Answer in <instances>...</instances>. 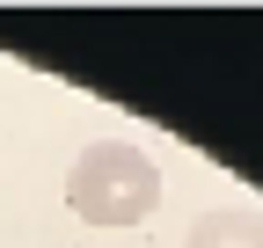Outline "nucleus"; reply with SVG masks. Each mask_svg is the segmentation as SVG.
I'll return each mask as SVG.
<instances>
[{"label": "nucleus", "instance_id": "2", "mask_svg": "<svg viewBox=\"0 0 263 248\" xmlns=\"http://www.w3.org/2000/svg\"><path fill=\"white\" fill-rule=\"evenodd\" d=\"M183 248H263V212L256 204H219V212H197Z\"/></svg>", "mask_w": 263, "mask_h": 248}, {"label": "nucleus", "instance_id": "1", "mask_svg": "<svg viewBox=\"0 0 263 248\" xmlns=\"http://www.w3.org/2000/svg\"><path fill=\"white\" fill-rule=\"evenodd\" d=\"M66 204H73V219L124 234V226L154 219V204H161V161L146 146H132V139H88L73 153V168H66Z\"/></svg>", "mask_w": 263, "mask_h": 248}]
</instances>
